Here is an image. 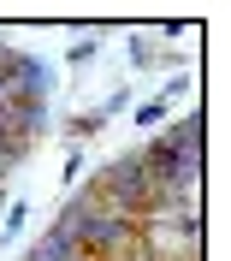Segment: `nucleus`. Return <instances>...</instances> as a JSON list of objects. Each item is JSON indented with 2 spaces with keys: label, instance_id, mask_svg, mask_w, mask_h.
I'll return each mask as SVG.
<instances>
[{
  "label": "nucleus",
  "instance_id": "obj_1",
  "mask_svg": "<svg viewBox=\"0 0 231 261\" xmlns=\"http://www.w3.org/2000/svg\"><path fill=\"white\" fill-rule=\"evenodd\" d=\"M24 220H30V202H12V208H6V231H0V244H12L18 231H24Z\"/></svg>",
  "mask_w": 231,
  "mask_h": 261
},
{
  "label": "nucleus",
  "instance_id": "obj_2",
  "mask_svg": "<svg viewBox=\"0 0 231 261\" xmlns=\"http://www.w3.org/2000/svg\"><path fill=\"white\" fill-rule=\"evenodd\" d=\"M160 119H166V101H149V107L136 113V125H160Z\"/></svg>",
  "mask_w": 231,
  "mask_h": 261
},
{
  "label": "nucleus",
  "instance_id": "obj_3",
  "mask_svg": "<svg viewBox=\"0 0 231 261\" xmlns=\"http://www.w3.org/2000/svg\"><path fill=\"white\" fill-rule=\"evenodd\" d=\"M71 65H83V60H95V42H71V54H66Z\"/></svg>",
  "mask_w": 231,
  "mask_h": 261
}]
</instances>
